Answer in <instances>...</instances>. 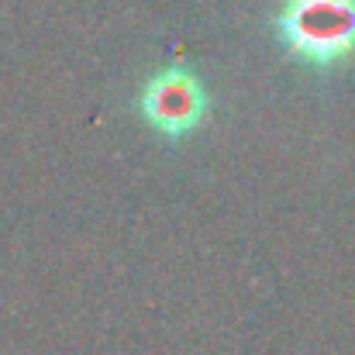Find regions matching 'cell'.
<instances>
[{"instance_id": "cell-1", "label": "cell", "mask_w": 355, "mask_h": 355, "mask_svg": "<svg viewBox=\"0 0 355 355\" xmlns=\"http://www.w3.org/2000/svg\"><path fill=\"white\" fill-rule=\"evenodd\" d=\"M272 28L286 52L314 69L345 66L355 55V0H283Z\"/></svg>"}, {"instance_id": "cell-2", "label": "cell", "mask_w": 355, "mask_h": 355, "mask_svg": "<svg viewBox=\"0 0 355 355\" xmlns=\"http://www.w3.org/2000/svg\"><path fill=\"white\" fill-rule=\"evenodd\" d=\"M135 111L152 131H159L166 138H187L190 131H197L207 121L211 97L204 90V80L193 69L162 66L138 87Z\"/></svg>"}]
</instances>
